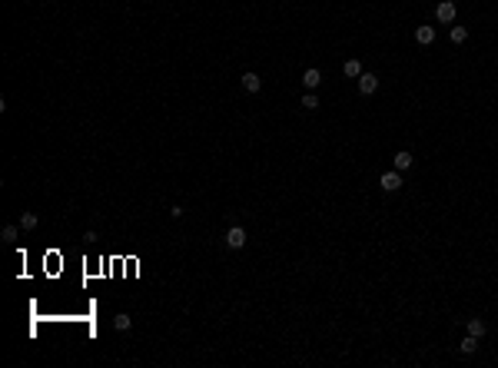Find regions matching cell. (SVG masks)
I'll return each mask as SVG.
<instances>
[{
	"mask_svg": "<svg viewBox=\"0 0 498 368\" xmlns=\"http://www.w3.org/2000/svg\"><path fill=\"white\" fill-rule=\"evenodd\" d=\"M379 186H382L385 193H395V189H402V176H399V169H389V173H382Z\"/></svg>",
	"mask_w": 498,
	"mask_h": 368,
	"instance_id": "6da1fadb",
	"label": "cell"
},
{
	"mask_svg": "<svg viewBox=\"0 0 498 368\" xmlns=\"http://www.w3.org/2000/svg\"><path fill=\"white\" fill-rule=\"evenodd\" d=\"M226 246L229 249H243V246H246V229H243V226H233V229L226 232Z\"/></svg>",
	"mask_w": 498,
	"mask_h": 368,
	"instance_id": "7a4b0ae2",
	"label": "cell"
},
{
	"mask_svg": "<svg viewBox=\"0 0 498 368\" xmlns=\"http://www.w3.org/2000/svg\"><path fill=\"white\" fill-rule=\"evenodd\" d=\"M375 90H379V76L375 73H362L359 76V93L369 96V93H375Z\"/></svg>",
	"mask_w": 498,
	"mask_h": 368,
	"instance_id": "3957f363",
	"label": "cell"
},
{
	"mask_svg": "<svg viewBox=\"0 0 498 368\" xmlns=\"http://www.w3.org/2000/svg\"><path fill=\"white\" fill-rule=\"evenodd\" d=\"M435 17L442 20V24H452V20H455V4H452V0H442V4L435 7Z\"/></svg>",
	"mask_w": 498,
	"mask_h": 368,
	"instance_id": "277c9868",
	"label": "cell"
},
{
	"mask_svg": "<svg viewBox=\"0 0 498 368\" xmlns=\"http://www.w3.org/2000/svg\"><path fill=\"white\" fill-rule=\"evenodd\" d=\"M240 80H243V90H249V93H259V87H263L259 73H252V70H249V73H243Z\"/></svg>",
	"mask_w": 498,
	"mask_h": 368,
	"instance_id": "5b68a950",
	"label": "cell"
},
{
	"mask_svg": "<svg viewBox=\"0 0 498 368\" xmlns=\"http://www.w3.org/2000/svg\"><path fill=\"white\" fill-rule=\"evenodd\" d=\"M303 83H306V90H315V87H319V83H322V73H319V70H315V67H309V70H306V73H303Z\"/></svg>",
	"mask_w": 498,
	"mask_h": 368,
	"instance_id": "8992f818",
	"label": "cell"
},
{
	"mask_svg": "<svg viewBox=\"0 0 498 368\" xmlns=\"http://www.w3.org/2000/svg\"><path fill=\"white\" fill-rule=\"evenodd\" d=\"M392 162H395V169L402 173V169H409V166H412V153H409V150H399V153H395V159H392Z\"/></svg>",
	"mask_w": 498,
	"mask_h": 368,
	"instance_id": "52a82bcc",
	"label": "cell"
},
{
	"mask_svg": "<svg viewBox=\"0 0 498 368\" xmlns=\"http://www.w3.org/2000/svg\"><path fill=\"white\" fill-rule=\"evenodd\" d=\"M415 40H419L422 47H429L432 40H435V30H432V27H419V30H415Z\"/></svg>",
	"mask_w": 498,
	"mask_h": 368,
	"instance_id": "ba28073f",
	"label": "cell"
},
{
	"mask_svg": "<svg viewBox=\"0 0 498 368\" xmlns=\"http://www.w3.org/2000/svg\"><path fill=\"white\" fill-rule=\"evenodd\" d=\"M465 329H468V335H475V338H482V335H485V322H482V318H468V325H465Z\"/></svg>",
	"mask_w": 498,
	"mask_h": 368,
	"instance_id": "9c48e42d",
	"label": "cell"
},
{
	"mask_svg": "<svg viewBox=\"0 0 498 368\" xmlns=\"http://www.w3.org/2000/svg\"><path fill=\"white\" fill-rule=\"evenodd\" d=\"M475 349H479V338H475V335H465V338H462V345H459L462 355H472Z\"/></svg>",
	"mask_w": 498,
	"mask_h": 368,
	"instance_id": "30bf717a",
	"label": "cell"
},
{
	"mask_svg": "<svg viewBox=\"0 0 498 368\" xmlns=\"http://www.w3.org/2000/svg\"><path fill=\"white\" fill-rule=\"evenodd\" d=\"M342 73H346V76H355V80H359V76H362V63H359V60H346Z\"/></svg>",
	"mask_w": 498,
	"mask_h": 368,
	"instance_id": "8fae6325",
	"label": "cell"
},
{
	"mask_svg": "<svg viewBox=\"0 0 498 368\" xmlns=\"http://www.w3.org/2000/svg\"><path fill=\"white\" fill-rule=\"evenodd\" d=\"M20 226H24V229H37V216H33V212H24V216H20Z\"/></svg>",
	"mask_w": 498,
	"mask_h": 368,
	"instance_id": "7c38bea8",
	"label": "cell"
},
{
	"mask_svg": "<svg viewBox=\"0 0 498 368\" xmlns=\"http://www.w3.org/2000/svg\"><path fill=\"white\" fill-rule=\"evenodd\" d=\"M452 40H455V44H465V40H468V30H465V27H452Z\"/></svg>",
	"mask_w": 498,
	"mask_h": 368,
	"instance_id": "4fadbf2b",
	"label": "cell"
},
{
	"mask_svg": "<svg viewBox=\"0 0 498 368\" xmlns=\"http://www.w3.org/2000/svg\"><path fill=\"white\" fill-rule=\"evenodd\" d=\"M0 239H4V242H13V239H17V226H4Z\"/></svg>",
	"mask_w": 498,
	"mask_h": 368,
	"instance_id": "5bb4252c",
	"label": "cell"
},
{
	"mask_svg": "<svg viewBox=\"0 0 498 368\" xmlns=\"http://www.w3.org/2000/svg\"><path fill=\"white\" fill-rule=\"evenodd\" d=\"M113 325H116L120 332H126V329H130L133 322H130V315H116V318H113Z\"/></svg>",
	"mask_w": 498,
	"mask_h": 368,
	"instance_id": "9a60e30c",
	"label": "cell"
},
{
	"mask_svg": "<svg viewBox=\"0 0 498 368\" xmlns=\"http://www.w3.org/2000/svg\"><path fill=\"white\" fill-rule=\"evenodd\" d=\"M303 106H306V110H315V106H319V100H315V93H312V90L303 96Z\"/></svg>",
	"mask_w": 498,
	"mask_h": 368,
	"instance_id": "2e32d148",
	"label": "cell"
}]
</instances>
